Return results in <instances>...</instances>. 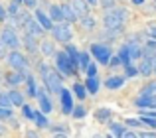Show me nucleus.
<instances>
[{
  "label": "nucleus",
  "instance_id": "f257e3e1",
  "mask_svg": "<svg viewBox=\"0 0 156 138\" xmlns=\"http://www.w3.org/2000/svg\"><path fill=\"white\" fill-rule=\"evenodd\" d=\"M125 22H126V10L125 8H117V6H115L113 10H107V14L103 18V24H105V28L109 32L121 30V26Z\"/></svg>",
  "mask_w": 156,
  "mask_h": 138
},
{
  "label": "nucleus",
  "instance_id": "f03ea898",
  "mask_svg": "<svg viewBox=\"0 0 156 138\" xmlns=\"http://www.w3.org/2000/svg\"><path fill=\"white\" fill-rule=\"evenodd\" d=\"M42 81H44V87H46L48 93H55V95H57L59 89L63 87V85H61V83H63V77L55 71V67H50V71L42 77Z\"/></svg>",
  "mask_w": 156,
  "mask_h": 138
},
{
  "label": "nucleus",
  "instance_id": "7ed1b4c3",
  "mask_svg": "<svg viewBox=\"0 0 156 138\" xmlns=\"http://www.w3.org/2000/svg\"><path fill=\"white\" fill-rule=\"evenodd\" d=\"M55 71L59 73L61 77H71V75H75V69H73L71 65V61H69V55L65 53V51H57L55 55Z\"/></svg>",
  "mask_w": 156,
  "mask_h": 138
},
{
  "label": "nucleus",
  "instance_id": "20e7f679",
  "mask_svg": "<svg viewBox=\"0 0 156 138\" xmlns=\"http://www.w3.org/2000/svg\"><path fill=\"white\" fill-rule=\"evenodd\" d=\"M51 38H53V42L69 43L73 40V32H71V28H69V24L67 22L53 24V28H51Z\"/></svg>",
  "mask_w": 156,
  "mask_h": 138
},
{
  "label": "nucleus",
  "instance_id": "39448f33",
  "mask_svg": "<svg viewBox=\"0 0 156 138\" xmlns=\"http://www.w3.org/2000/svg\"><path fill=\"white\" fill-rule=\"evenodd\" d=\"M0 40H2V43H4V46H6L10 51L18 50V47L22 46V42H20V36H18V32H16L12 26H6V28H2V32H0Z\"/></svg>",
  "mask_w": 156,
  "mask_h": 138
},
{
  "label": "nucleus",
  "instance_id": "423d86ee",
  "mask_svg": "<svg viewBox=\"0 0 156 138\" xmlns=\"http://www.w3.org/2000/svg\"><path fill=\"white\" fill-rule=\"evenodd\" d=\"M6 61H8V65H10L12 71H26L28 69V57L18 50L10 51L8 57H6Z\"/></svg>",
  "mask_w": 156,
  "mask_h": 138
},
{
  "label": "nucleus",
  "instance_id": "0eeeda50",
  "mask_svg": "<svg viewBox=\"0 0 156 138\" xmlns=\"http://www.w3.org/2000/svg\"><path fill=\"white\" fill-rule=\"evenodd\" d=\"M89 53H91L93 59H95L97 63H101V65H109V59H111V55H113L111 50H109V46H105V43H93Z\"/></svg>",
  "mask_w": 156,
  "mask_h": 138
},
{
  "label": "nucleus",
  "instance_id": "6e6552de",
  "mask_svg": "<svg viewBox=\"0 0 156 138\" xmlns=\"http://www.w3.org/2000/svg\"><path fill=\"white\" fill-rule=\"evenodd\" d=\"M59 107H61V112L63 115H71V111H73V97H71V91L69 89H65V87H61L59 89Z\"/></svg>",
  "mask_w": 156,
  "mask_h": 138
},
{
  "label": "nucleus",
  "instance_id": "1a4fd4ad",
  "mask_svg": "<svg viewBox=\"0 0 156 138\" xmlns=\"http://www.w3.org/2000/svg\"><path fill=\"white\" fill-rule=\"evenodd\" d=\"M36 99H38L40 112H44V115H50V112L53 111V103H51L50 95H48L44 89H38V95H36Z\"/></svg>",
  "mask_w": 156,
  "mask_h": 138
},
{
  "label": "nucleus",
  "instance_id": "9d476101",
  "mask_svg": "<svg viewBox=\"0 0 156 138\" xmlns=\"http://www.w3.org/2000/svg\"><path fill=\"white\" fill-rule=\"evenodd\" d=\"M4 83L8 85V87H18L20 83H24L26 81V71H10V73H4Z\"/></svg>",
  "mask_w": 156,
  "mask_h": 138
},
{
  "label": "nucleus",
  "instance_id": "9b49d317",
  "mask_svg": "<svg viewBox=\"0 0 156 138\" xmlns=\"http://www.w3.org/2000/svg\"><path fill=\"white\" fill-rule=\"evenodd\" d=\"M20 42H22V46L26 47L28 53H38L40 51V42H38V38H34V36L24 34V38H20Z\"/></svg>",
  "mask_w": 156,
  "mask_h": 138
},
{
  "label": "nucleus",
  "instance_id": "f8f14e48",
  "mask_svg": "<svg viewBox=\"0 0 156 138\" xmlns=\"http://www.w3.org/2000/svg\"><path fill=\"white\" fill-rule=\"evenodd\" d=\"M34 18H36V22H38L40 26L44 28V32H51L53 22L50 20V16H48L44 10H36V12H34Z\"/></svg>",
  "mask_w": 156,
  "mask_h": 138
},
{
  "label": "nucleus",
  "instance_id": "ddd939ff",
  "mask_svg": "<svg viewBox=\"0 0 156 138\" xmlns=\"http://www.w3.org/2000/svg\"><path fill=\"white\" fill-rule=\"evenodd\" d=\"M69 4H71V8H73V12H75L77 20H81L83 16L89 14V4L85 2V0H71Z\"/></svg>",
  "mask_w": 156,
  "mask_h": 138
},
{
  "label": "nucleus",
  "instance_id": "4468645a",
  "mask_svg": "<svg viewBox=\"0 0 156 138\" xmlns=\"http://www.w3.org/2000/svg\"><path fill=\"white\" fill-rule=\"evenodd\" d=\"M138 75L140 77H152V59H148V57H142L140 61H138Z\"/></svg>",
  "mask_w": 156,
  "mask_h": 138
},
{
  "label": "nucleus",
  "instance_id": "2eb2a0df",
  "mask_svg": "<svg viewBox=\"0 0 156 138\" xmlns=\"http://www.w3.org/2000/svg\"><path fill=\"white\" fill-rule=\"evenodd\" d=\"M111 116H113V111H111L109 107H99L95 111V120H97V122H101V124L111 122Z\"/></svg>",
  "mask_w": 156,
  "mask_h": 138
},
{
  "label": "nucleus",
  "instance_id": "dca6fc26",
  "mask_svg": "<svg viewBox=\"0 0 156 138\" xmlns=\"http://www.w3.org/2000/svg\"><path fill=\"white\" fill-rule=\"evenodd\" d=\"M125 81L126 79L122 75H111L109 79L105 81V87L109 89V91H117V89H121L122 85H125Z\"/></svg>",
  "mask_w": 156,
  "mask_h": 138
},
{
  "label": "nucleus",
  "instance_id": "f3484780",
  "mask_svg": "<svg viewBox=\"0 0 156 138\" xmlns=\"http://www.w3.org/2000/svg\"><path fill=\"white\" fill-rule=\"evenodd\" d=\"M26 34L34 36V38H40V36L44 34V28L36 22V18H30V22L26 24Z\"/></svg>",
  "mask_w": 156,
  "mask_h": 138
},
{
  "label": "nucleus",
  "instance_id": "a211bd4d",
  "mask_svg": "<svg viewBox=\"0 0 156 138\" xmlns=\"http://www.w3.org/2000/svg\"><path fill=\"white\" fill-rule=\"evenodd\" d=\"M83 85H85V89H87V95H97V93H99V87H101L99 77H87Z\"/></svg>",
  "mask_w": 156,
  "mask_h": 138
},
{
  "label": "nucleus",
  "instance_id": "6ab92c4d",
  "mask_svg": "<svg viewBox=\"0 0 156 138\" xmlns=\"http://www.w3.org/2000/svg\"><path fill=\"white\" fill-rule=\"evenodd\" d=\"M61 14H63V22H67V24H73L77 20V16H75V12H73V8H71L69 2L61 4Z\"/></svg>",
  "mask_w": 156,
  "mask_h": 138
},
{
  "label": "nucleus",
  "instance_id": "aec40b11",
  "mask_svg": "<svg viewBox=\"0 0 156 138\" xmlns=\"http://www.w3.org/2000/svg\"><path fill=\"white\" fill-rule=\"evenodd\" d=\"M8 97H10L12 109H14V107H20V109H22V105H24V95H22V93H20V91H18L16 87L8 91Z\"/></svg>",
  "mask_w": 156,
  "mask_h": 138
},
{
  "label": "nucleus",
  "instance_id": "412c9836",
  "mask_svg": "<svg viewBox=\"0 0 156 138\" xmlns=\"http://www.w3.org/2000/svg\"><path fill=\"white\" fill-rule=\"evenodd\" d=\"M152 97H150V95H138V99L134 101L136 109H140V111H148V109H152Z\"/></svg>",
  "mask_w": 156,
  "mask_h": 138
},
{
  "label": "nucleus",
  "instance_id": "4be33fe9",
  "mask_svg": "<svg viewBox=\"0 0 156 138\" xmlns=\"http://www.w3.org/2000/svg\"><path fill=\"white\" fill-rule=\"evenodd\" d=\"M142 57H148V59L156 57V40L144 42V46H142Z\"/></svg>",
  "mask_w": 156,
  "mask_h": 138
},
{
  "label": "nucleus",
  "instance_id": "5701e85b",
  "mask_svg": "<svg viewBox=\"0 0 156 138\" xmlns=\"http://www.w3.org/2000/svg\"><path fill=\"white\" fill-rule=\"evenodd\" d=\"M26 89H28V97H36L38 95V85H36V77L32 73H26Z\"/></svg>",
  "mask_w": 156,
  "mask_h": 138
},
{
  "label": "nucleus",
  "instance_id": "b1692460",
  "mask_svg": "<svg viewBox=\"0 0 156 138\" xmlns=\"http://www.w3.org/2000/svg\"><path fill=\"white\" fill-rule=\"evenodd\" d=\"M50 20L53 24H59V22H63V14H61V6L59 4H51L50 6Z\"/></svg>",
  "mask_w": 156,
  "mask_h": 138
},
{
  "label": "nucleus",
  "instance_id": "393cba45",
  "mask_svg": "<svg viewBox=\"0 0 156 138\" xmlns=\"http://www.w3.org/2000/svg\"><path fill=\"white\" fill-rule=\"evenodd\" d=\"M32 122H36V126H38V128H50L48 115H44V112H40V111L34 112V120H32Z\"/></svg>",
  "mask_w": 156,
  "mask_h": 138
},
{
  "label": "nucleus",
  "instance_id": "a878e982",
  "mask_svg": "<svg viewBox=\"0 0 156 138\" xmlns=\"http://www.w3.org/2000/svg\"><path fill=\"white\" fill-rule=\"evenodd\" d=\"M40 51H42L46 57H53L57 53L55 51V43L53 42H40Z\"/></svg>",
  "mask_w": 156,
  "mask_h": 138
},
{
  "label": "nucleus",
  "instance_id": "bb28decb",
  "mask_svg": "<svg viewBox=\"0 0 156 138\" xmlns=\"http://www.w3.org/2000/svg\"><path fill=\"white\" fill-rule=\"evenodd\" d=\"M30 18H32V16L28 14V12H20V14L16 16V18H12V20H14V26H16V28H20V30H26V24L30 22Z\"/></svg>",
  "mask_w": 156,
  "mask_h": 138
},
{
  "label": "nucleus",
  "instance_id": "cd10ccee",
  "mask_svg": "<svg viewBox=\"0 0 156 138\" xmlns=\"http://www.w3.org/2000/svg\"><path fill=\"white\" fill-rule=\"evenodd\" d=\"M129 53H130V61H138V59H142V47L138 43L130 42L129 43Z\"/></svg>",
  "mask_w": 156,
  "mask_h": 138
},
{
  "label": "nucleus",
  "instance_id": "c85d7f7f",
  "mask_svg": "<svg viewBox=\"0 0 156 138\" xmlns=\"http://www.w3.org/2000/svg\"><path fill=\"white\" fill-rule=\"evenodd\" d=\"M119 59H121L122 67H126V65H133V61H130V53H129V43H122L121 51H119Z\"/></svg>",
  "mask_w": 156,
  "mask_h": 138
},
{
  "label": "nucleus",
  "instance_id": "c756f323",
  "mask_svg": "<svg viewBox=\"0 0 156 138\" xmlns=\"http://www.w3.org/2000/svg\"><path fill=\"white\" fill-rule=\"evenodd\" d=\"M107 124H109V128H111V132H113L115 138H121L125 134V130H126L125 124H119V122H107Z\"/></svg>",
  "mask_w": 156,
  "mask_h": 138
},
{
  "label": "nucleus",
  "instance_id": "7c9ffc66",
  "mask_svg": "<svg viewBox=\"0 0 156 138\" xmlns=\"http://www.w3.org/2000/svg\"><path fill=\"white\" fill-rule=\"evenodd\" d=\"M81 22V26H83V30H95V26H97V22H95V18H93L91 14H87V16H83V18L79 20Z\"/></svg>",
  "mask_w": 156,
  "mask_h": 138
},
{
  "label": "nucleus",
  "instance_id": "2f4dec72",
  "mask_svg": "<svg viewBox=\"0 0 156 138\" xmlns=\"http://www.w3.org/2000/svg\"><path fill=\"white\" fill-rule=\"evenodd\" d=\"M140 95H156V79H150L148 83H144V87L140 89Z\"/></svg>",
  "mask_w": 156,
  "mask_h": 138
},
{
  "label": "nucleus",
  "instance_id": "473e14b6",
  "mask_svg": "<svg viewBox=\"0 0 156 138\" xmlns=\"http://www.w3.org/2000/svg\"><path fill=\"white\" fill-rule=\"evenodd\" d=\"M73 93H75V97L79 101H83L85 97H87V89H85V85L83 83H73V89H71Z\"/></svg>",
  "mask_w": 156,
  "mask_h": 138
},
{
  "label": "nucleus",
  "instance_id": "72a5a7b5",
  "mask_svg": "<svg viewBox=\"0 0 156 138\" xmlns=\"http://www.w3.org/2000/svg\"><path fill=\"white\" fill-rule=\"evenodd\" d=\"M89 63H91V53L89 51H79V69L85 71Z\"/></svg>",
  "mask_w": 156,
  "mask_h": 138
},
{
  "label": "nucleus",
  "instance_id": "f704fd0d",
  "mask_svg": "<svg viewBox=\"0 0 156 138\" xmlns=\"http://www.w3.org/2000/svg\"><path fill=\"white\" fill-rule=\"evenodd\" d=\"M71 116L73 119H85L87 116V109H85V105H75L71 111Z\"/></svg>",
  "mask_w": 156,
  "mask_h": 138
},
{
  "label": "nucleus",
  "instance_id": "c9c22d12",
  "mask_svg": "<svg viewBox=\"0 0 156 138\" xmlns=\"http://www.w3.org/2000/svg\"><path fill=\"white\" fill-rule=\"evenodd\" d=\"M138 119H140V122H142V124H146L148 128H152V130H156V119H154V116H148V115H140Z\"/></svg>",
  "mask_w": 156,
  "mask_h": 138
},
{
  "label": "nucleus",
  "instance_id": "e433bc0d",
  "mask_svg": "<svg viewBox=\"0 0 156 138\" xmlns=\"http://www.w3.org/2000/svg\"><path fill=\"white\" fill-rule=\"evenodd\" d=\"M125 69V79H133V77H136L138 75V69H136V65H126V67H122Z\"/></svg>",
  "mask_w": 156,
  "mask_h": 138
},
{
  "label": "nucleus",
  "instance_id": "4c0bfd02",
  "mask_svg": "<svg viewBox=\"0 0 156 138\" xmlns=\"http://www.w3.org/2000/svg\"><path fill=\"white\" fill-rule=\"evenodd\" d=\"M34 112H36V111L30 107V105H26V103L22 105V115H24V119H28V120H34Z\"/></svg>",
  "mask_w": 156,
  "mask_h": 138
},
{
  "label": "nucleus",
  "instance_id": "58836bf2",
  "mask_svg": "<svg viewBox=\"0 0 156 138\" xmlns=\"http://www.w3.org/2000/svg\"><path fill=\"white\" fill-rule=\"evenodd\" d=\"M8 16H10V18H16V16H18L20 14V4H16L14 2V0H12V2H10V6H8Z\"/></svg>",
  "mask_w": 156,
  "mask_h": 138
},
{
  "label": "nucleus",
  "instance_id": "ea45409f",
  "mask_svg": "<svg viewBox=\"0 0 156 138\" xmlns=\"http://www.w3.org/2000/svg\"><path fill=\"white\" fill-rule=\"evenodd\" d=\"M0 107H2V109H12V103H10L8 93H2V91H0Z\"/></svg>",
  "mask_w": 156,
  "mask_h": 138
},
{
  "label": "nucleus",
  "instance_id": "a19ab883",
  "mask_svg": "<svg viewBox=\"0 0 156 138\" xmlns=\"http://www.w3.org/2000/svg\"><path fill=\"white\" fill-rule=\"evenodd\" d=\"M85 75L87 77H97V61H91L85 69Z\"/></svg>",
  "mask_w": 156,
  "mask_h": 138
},
{
  "label": "nucleus",
  "instance_id": "79ce46f5",
  "mask_svg": "<svg viewBox=\"0 0 156 138\" xmlns=\"http://www.w3.org/2000/svg\"><path fill=\"white\" fill-rule=\"evenodd\" d=\"M125 126H129V128H136V126H142V122H140V119H125Z\"/></svg>",
  "mask_w": 156,
  "mask_h": 138
},
{
  "label": "nucleus",
  "instance_id": "37998d69",
  "mask_svg": "<svg viewBox=\"0 0 156 138\" xmlns=\"http://www.w3.org/2000/svg\"><path fill=\"white\" fill-rule=\"evenodd\" d=\"M12 109H2L0 107V122H2V120H10L12 119Z\"/></svg>",
  "mask_w": 156,
  "mask_h": 138
},
{
  "label": "nucleus",
  "instance_id": "c03bdc74",
  "mask_svg": "<svg viewBox=\"0 0 156 138\" xmlns=\"http://www.w3.org/2000/svg\"><path fill=\"white\" fill-rule=\"evenodd\" d=\"M99 2H101V6L105 8V12H107V10H113V8H115V0H99Z\"/></svg>",
  "mask_w": 156,
  "mask_h": 138
},
{
  "label": "nucleus",
  "instance_id": "a18cd8bd",
  "mask_svg": "<svg viewBox=\"0 0 156 138\" xmlns=\"http://www.w3.org/2000/svg\"><path fill=\"white\" fill-rule=\"evenodd\" d=\"M8 53H10V50H8V47L2 43V40H0V59H6Z\"/></svg>",
  "mask_w": 156,
  "mask_h": 138
},
{
  "label": "nucleus",
  "instance_id": "49530a36",
  "mask_svg": "<svg viewBox=\"0 0 156 138\" xmlns=\"http://www.w3.org/2000/svg\"><path fill=\"white\" fill-rule=\"evenodd\" d=\"M146 34H148L150 40H156V24H150V26L146 28Z\"/></svg>",
  "mask_w": 156,
  "mask_h": 138
},
{
  "label": "nucleus",
  "instance_id": "de8ad7c7",
  "mask_svg": "<svg viewBox=\"0 0 156 138\" xmlns=\"http://www.w3.org/2000/svg\"><path fill=\"white\" fill-rule=\"evenodd\" d=\"M119 65H122L121 59H119V55H111V59H109V67H119Z\"/></svg>",
  "mask_w": 156,
  "mask_h": 138
},
{
  "label": "nucleus",
  "instance_id": "09e8293b",
  "mask_svg": "<svg viewBox=\"0 0 156 138\" xmlns=\"http://www.w3.org/2000/svg\"><path fill=\"white\" fill-rule=\"evenodd\" d=\"M138 138H156L154 130H144V132H138Z\"/></svg>",
  "mask_w": 156,
  "mask_h": 138
},
{
  "label": "nucleus",
  "instance_id": "8fccbe9b",
  "mask_svg": "<svg viewBox=\"0 0 156 138\" xmlns=\"http://www.w3.org/2000/svg\"><path fill=\"white\" fill-rule=\"evenodd\" d=\"M121 138H138V132H134V130H129V128H126V130H125V134H122Z\"/></svg>",
  "mask_w": 156,
  "mask_h": 138
},
{
  "label": "nucleus",
  "instance_id": "3c124183",
  "mask_svg": "<svg viewBox=\"0 0 156 138\" xmlns=\"http://www.w3.org/2000/svg\"><path fill=\"white\" fill-rule=\"evenodd\" d=\"M8 20V12H6V8L0 4V22H6Z\"/></svg>",
  "mask_w": 156,
  "mask_h": 138
},
{
  "label": "nucleus",
  "instance_id": "603ef678",
  "mask_svg": "<svg viewBox=\"0 0 156 138\" xmlns=\"http://www.w3.org/2000/svg\"><path fill=\"white\" fill-rule=\"evenodd\" d=\"M22 4L26 8H36V4H38V0H22Z\"/></svg>",
  "mask_w": 156,
  "mask_h": 138
},
{
  "label": "nucleus",
  "instance_id": "864d4df0",
  "mask_svg": "<svg viewBox=\"0 0 156 138\" xmlns=\"http://www.w3.org/2000/svg\"><path fill=\"white\" fill-rule=\"evenodd\" d=\"M26 138H40L38 130H26Z\"/></svg>",
  "mask_w": 156,
  "mask_h": 138
},
{
  "label": "nucleus",
  "instance_id": "5fc2aeb1",
  "mask_svg": "<svg viewBox=\"0 0 156 138\" xmlns=\"http://www.w3.org/2000/svg\"><path fill=\"white\" fill-rule=\"evenodd\" d=\"M152 75H156V57H152Z\"/></svg>",
  "mask_w": 156,
  "mask_h": 138
},
{
  "label": "nucleus",
  "instance_id": "6e6d98bb",
  "mask_svg": "<svg viewBox=\"0 0 156 138\" xmlns=\"http://www.w3.org/2000/svg\"><path fill=\"white\" fill-rule=\"evenodd\" d=\"M85 2H87V4H89V6H95V4H97V2H99V0H85Z\"/></svg>",
  "mask_w": 156,
  "mask_h": 138
},
{
  "label": "nucleus",
  "instance_id": "4d7b16f0",
  "mask_svg": "<svg viewBox=\"0 0 156 138\" xmlns=\"http://www.w3.org/2000/svg\"><path fill=\"white\" fill-rule=\"evenodd\" d=\"M4 134H6V128H4L2 122H0V136H4Z\"/></svg>",
  "mask_w": 156,
  "mask_h": 138
},
{
  "label": "nucleus",
  "instance_id": "13d9d810",
  "mask_svg": "<svg viewBox=\"0 0 156 138\" xmlns=\"http://www.w3.org/2000/svg\"><path fill=\"white\" fill-rule=\"evenodd\" d=\"M53 138H67V134H55Z\"/></svg>",
  "mask_w": 156,
  "mask_h": 138
},
{
  "label": "nucleus",
  "instance_id": "bf43d9fd",
  "mask_svg": "<svg viewBox=\"0 0 156 138\" xmlns=\"http://www.w3.org/2000/svg\"><path fill=\"white\" fill-rule=\"evenodd\" d=\"M133 4H144V0H133Z\"/></svg>",
  "mask_w": 156,
  "mask_h": 138
},
{
  "label": "nucleus",
  "instance_id": "052dcab7",
  "mask_svg": "<svg viewBox=\"0 0 156 138\" xmlns=\"http://www.w3.org/2000/svg\"><path fill=\"white\" fill-rule=\"evenodd\" d=\"M152 109H156V95L152 97Z\"/></svg>",
  "mask_w": 156,
  "mask_h": 138
},
{
  "label": "nucleus",
  "instance_id": "680f3d73",
  "mask_svg": "<svg viewBox=\"0 0 156 138\" xmlns=\"http://www.w3.org/2000/svg\"><path fill=\"white\" fill-rule=\"evenodd\" d=\"M14 2H16V4H22V0H14Z\"/></svg>",
  "mask_w": 156,
  "mask_h": 138
},
{
  "label": "nucleus",
  "instance_id": "e2e57ef3",
  "mask_svg": "<svg viewBox=\"0 0 156 138\" xmlns=\"http://www.w3.org/2000/svg\"><path fill=\"white\" fill-rule=\"evenodd\" d=\"M152 6H154V8H156V0H154V2H152Z\"/></svg>",
  "mask_w": 156,
  "mask_h": 138
},
{
  "label": "nucleus",
  "instance_id": "0e129e2a",
  "mask_svg": "<svg viewBox=\"0 0 156 138\" xmlns=\"http://www.w3.org/2000/svg\"><path fill=\"white\" fill-rule=\"evenodd\" d=\"M2 77H4V75H2V73H0V79H2Z\"/></svg>",
  "mask_w": 156,
  "mask_h": 138
},
{
  "label": "nucleus",
  "instance_id": "69168bd1",
  "mask_svg": "<svg viewBox=\"0 0 156 138\" xmlns=\"http://www.w3.org/2000/svg\"><path fill=\"white\" fill-rule=\"evenodd\" d=\"M107 138H115V136H107Z\"/></svg>",
  "mask_w": 156,
  "mask_h": 138
}]
</instances>
